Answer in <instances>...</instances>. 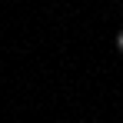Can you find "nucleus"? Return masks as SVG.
Returning a JSON list of instances; mask_svg holds the SVG:
<instances>
[{"mask_svg":"<svg viewBox=\"0 0 123 123\" xmlns=\"http://www.w3.org/2000/svg\"><path fill=\"white\" fill-rule=\"evenodd\" d=\"M117 50H120V53H123V30H120V33H117Z\"/></svg>","mask_w":123,"mask_h":123,"instance_id":"obj_1","label":"nucleus"}]
</instances>
